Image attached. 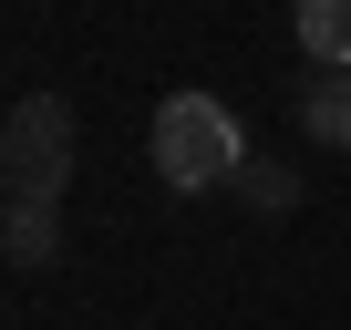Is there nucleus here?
I'll list each match as a JSON object with an SVG mask.
<instances>
[{"mask_svg":"<svg viewBox=\"0 0 351 330\" xmlns=\"http://www.w3.org/2000/svg\"><path fill=\"white\" fill-rule=\"evenodd\" d=\"M145 155H155V176L176 196H207V186H238V165H248V134L217 93H165L155 124H145Z\"/></svg>","mask_w":351,"mask_h":330,"instance_id":"obj_1","label":"nucleus"},{"mask_svg":"<svg viewBox=\"0 0 351 330\" xmlns=\"http://www.w3.org/2000/svg\"><path fill=\"white\" fill-rule=\"evenodd\" d=\"M62 186H73V103L21 93L0 114V207H62Z\"/></svg>","mask_w":351,"mask_h":330,"instance_id":"obj_2","label":"nucleus"},{"mask_svg":"<svg viewBox=\"0 0 351 330\" xmlns=\"http://www.w3.org/2000/svg\"><path fill=\"white\" fill-rule=\"evenodd\" d=\"M0 258L11 268H52L62 258V207H0Z\"/></svg>","mask_w":351,"mask_h":330,"instance_id":"obj_3","label":"nucleus"},{"mask_svg":"<svg viewBox=\"0 0 351 330\" xmlns=\"http://www.w3.org/2000/svg\"><path fill=\"white\" fill-rule=\"evenodd\" d=\"M300 52L320 62V73H351V0H300Z\"/></svg>","mask_w":351,"mask_h":330,"instance_id":"obj_4","label":"nucleus"},{"mask_svg":"<svg viewBox=\"0 0 351 330\" xmlns=\"http://www.w3.org/2000/svg\"><path fill=\"white\" fill-rule=\"evenodd\" d=\"M300 134L310 144H351V73H320L300 93Z\"/></svg>","mask_w":351,"mask_h":330,"instance_id":"obj_5","label":"nucleus"},{"mask_svg":"<svg viewBox=\"0 0 351 330\" xmlns=\"http://www.w3.org/2000/svg\"><path fill=\"white\" fill-rule=\"evenodd\" d=\"M238 196H248L258 217H289V207H300V165H258V155H248V165H238Z\"/></svg>","mask_w":351,"mask_h":330,"instance_id":"obj_6","label":"nucleus"}]
</instances>
